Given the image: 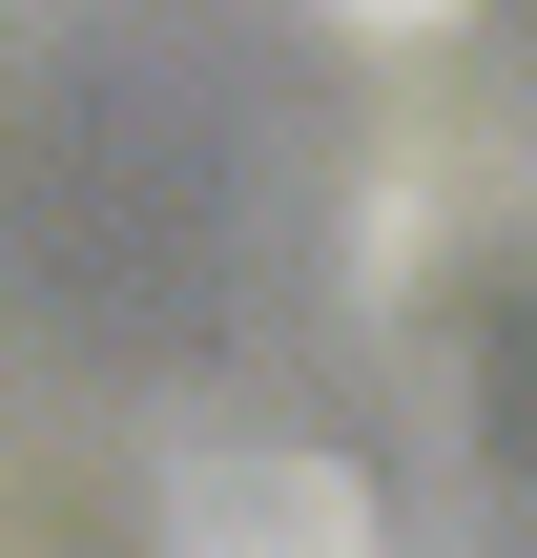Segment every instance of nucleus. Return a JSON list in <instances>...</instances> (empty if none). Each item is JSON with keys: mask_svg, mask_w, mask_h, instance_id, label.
Listing matches in <instances>:
<instances>
[{"mask_svg": "<svg viewBox=\"0 0 537 558\" xmlns=\"http://www.w3.org/2000/svg\"><path fill=\"white\" fill-rule=\"evenodd\" d=\"M186 558H393V538H373V497L331 456H207L186 476Z\"/></svg>", "mask_w": 537, "mask_h": 558, "instance_id": "nucleus-1", "label": "nucleus"}, {"mask_svg": "<svg viewBox=\"0 0 537 558\" xmlns=\"http://www.w3.org/2000/svg\"><path fill=\"white\" fill-rule=\"evenodd\" d=\"M310 21H352V41H435L455 0H310Z\"/></svg>", "mask_w": 537, "mask_h": 558, "instance_id": "nucleus-2", "label": "nucleus"}]
</instances>
